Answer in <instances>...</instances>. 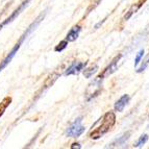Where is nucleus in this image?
Returning <instances> with one entry per match:
<instances>
[{
  "label": "nucleus",
  "instance_id": "nucleus-16",
  "mask_svg": "<svg viewBox=\"0 0 149 149\" xmlns=\"http://www.w3.org/2000/svg\"><path fill=\"white\" fill-rule=\"evenodd\" d=\"M68 41H66V40H64V41H61L58 44L55 46V48H54V51H56V52H61V51H63L64 49H66L67 48V45H68Z\"/></svg>",
  "mask_w": 149,
  "mask_h": 149
},
{
  "label": "nucleus",
  "instance_id": "nucleus-13",
  "mask_svg": "<svg viewBox=\"0 0 149 149\" xmlns=\"http://www.w3.org/2000/svg\"><path fill=\"white\" fill-rule=\"evenodd\" d=\"M97 70H98V66L94 65L92 67L87 68V69L84 70V75H85V77H87V78H90V77L93 76V74H95V73L97 72Z\"/></svg>",
  "mask_w": 149,
  "mask_h": 149
},
{
  "label": "nucleus",
  "instance_id": "nucleus-5",
  "mask_svg": "<svg viewBox=\"0 0 149 149\" xmlns=\"http://www.w3.org/2000/svg\"><path fill=\"white\" fill-rule=\"evenodd\" d=\"M121 56L122 55H118V56L115 57L114 60L112 61V63L103 70V72L99 75V77H101L102 79H103V78H105V77L109 76V75H112L113 73L116 72L118 70V65H119V62H120V60H121Z\"/></svg>",
  "mask_w": 149,
  "mask_h": 149
},
{
  "label": "nucleus",
  "instance_id": "nucleus-7",
  "mask_svg": "<svg viewBox=\"0 0 149 149\" xmlns=\"http://www.w3.org/2000/svg\"><path fill=\"white\" fill-rule=\"evenodd\" d=\"M29 2H30V0H25L24 2H23L22 4H21L20 6H19V8H18L17 10H15V12L13 13L12 15H10V17H8V19H6V20H5L4 22L2 23V24H0V30L2 29V27H4L5 25H8V23H10L13 20H14V19H16V18H17L18 16L20 15V14H21V12H22V10H24V8H26V6H27V5H28V3H29Z\"/></svg>",
  "mask_w": 149,
  "mask_h": 149
},
{
  "label": "nucleus",
  "instance_id": "nucleus-6",
  "mask_svg": "<svg viewBox=\"0 0 149 149\" xmlns=\"http://www.w3.org/2000/svg\"><path fill=\"white\" fill-rule=\"evenodd\" d=\"M86 67V62H74L70 67H68V69L65 71V75H76L78 73H80L82 70Z\"/></svg>",
  "mask_w": 149,
  "mask_h": 149
},
{
  "label": "nucleus",
  "instance_id": "nucleus-4",
  "mask_svg": "<svg viewBox=\"0 0 149 149\" xmlns=\"http://www.w3.org/2000/svg\"><path fill=\"white\" fill-rule=\"evenodd\" d=\"M82 118L79 117L77 118L72 124L70 125L67 129V136L70 138H78L79 136H81L84 132H85L86 128L85 126L82 125Z\"/></svg>",
  "mask_w": 149,
  "mask_h": 149
},
{
  "label": "nucleus",
  "instance_id": "nucleus-8",
  "mask_svg": "<svg viewBox=\"0 0 149 149\" xmlns=\"http://www.w3.org/2000/svg\"><path fill=\"white\" fill-rule=\"evenodd\" d=\"M129 100H130L129 95H127V94L122 95L119 99L115 102V105H114L115 111H116V112H119V113L123 112V109H125V107L128 104Z\"/></svg>",
  "mask_w": 149,
  "mask_h": 149
},
{
  "label": "nucleus",
  "instance_id": "nucleus-11",
  "mask_svg": "<svg viewBox=\"0 0 149 149\" xmlns=\"http://www.w3.org/2000/svg\"><path fill=\"white\" fill-rule=\"evenodd\" d=\"M129 136H130V134H129V132H126V134H124L123 136L119 137V139L115 140L109 147H118V146H121V145H124L125 143H126L127 140L129 139Z\"/></svg>",
  "mask_w": 149,
  "mask_h": 149
},
{
  "label": "nucleus",
  "instance_id": "nucleus-9",
  "mask_svg": "<svg viewBox=\"0 0 149 149\" xmlns=\"http://www.w3.org/2000/svg\"><path fill=\"white\" fill-rule=\"evenodd\" d=\"M80 30H81V27H80L79 25L73 26V27L69 30L67 36H66V41H68V42H74L77 38L79 37Z\"/></svg>",
  "mask_w": 149,
  "mask_h": 149
},
{
  "label": "nucleus",
  "instance_id": "nucleus-1",
  "mask_svg": "<svg viewBox=\"0 0 149 149\" xmlns=\"http://www.w3.org/2000/svg\"><path fill=\"white\" fill-rule=\"evenodd\" d=\"M116 123V115L113 112H107L95 123L94 127L90 132V138L93 140H98L109 132Z\"/></svg>",
  "mask_w": 149,
  "mask_h": 149
},
{
  "label": "nucleus",
  "instance_id": "nucleus-15",
  "mask_svg": "<svg viewBox=\"0 0 149 149\" xmlns=\"http://www.w3.org/2000/svg\"><path fill=\"white\" fill-rule=\"evenodd\" d=\"M144 49H141L139 51V52L137 53V55H136V57H134V67L137 68L138 66H139V64L142 62V60H143V56H144Z\"/></svg>",
  "mask_w": 149,
  "mask_h": 149
},
{
  "label": "nucleus",
  "instance_id": "nucleus-10",
  "mask_svg": "<svg viewBox=\"0 0 149 149\" xmlns=\"http://www.w3.org/2000/svg\"><path fill=\"white\" fill-rule=\"evenodd\" d=\"M145 1H146V0H140L139 2L134 3V5H132V8H129L128 12L126 13V15L124 16V19H125V20H128V19H130V18H132V16L134 15V14H136V13H137L138 10H139L140 8H141V6L143 4H144Z\"/></svg>",
  "mask_w": 149,
  "mask_h": 149
},
{
  "label": "nucleus",
  "instance_id": "nucleus-3",
  "mask_svg": "<svg viewBox=\"0 0 149 149\" xmlns=\"http://www.w3.org/2000/svg\"><path fill=\"white\" fill-rule=\"evenodd\" d=\"M102 89V78L101 77H96L93 81H91L88 86L87 90H86V100L87 101H90V100H92L93 98L97 96V95L99 94L100 91Z\"/></svg>",
  "mask_w": 149,
  "mask_h": 149
},
{
  "label": "nucleus",
  "instance_id": "nucleus-2",
  "mask_svg": "<svg viewBox=\"0 0 149 149\" xmlns=\"http://www.w3.org/2000/svg\"><path fill=\"white\" fill-rule=\"evenodd\" d=\"M43 17H44V16L41 15L40 17L38 18L37 21H36V22H33L31 25H30L29 27L27 28V30H26V31H25L24 33H23V36H22V37H21L20 40H19L17 43H16V45H15V46H14V47H13V49L10 51V53H8V54L6 55V57H5L4 60H3L2 62H1V64H0V72H1V71H2V70L4 69V68L6 67V66H8V65L10 64V62H12V60H13V58H14V56H15V55H16V53L18 52V50L20 49L21 45H22V43L24 42V40H25V39H26V38H27V36L29 35L30 32H31L32 30L35 29L36 27H37L38 24L40 23L41 19H42Z\"/></svg>",
  "mask_w": 149,
  "mask_h": 149
},
{
  "label": "nucleus",
  "instance_id": "nucleus-17",
  "mask_svg": "<svg viewBox=\"0 0 149 149\" xmlns=\"http://www.w3.org/2000/svg\"><path fill=\"white\" fill-rule=\"evenodd\" d=\"M148 65H149V55H147V56L144 58V61H142V65L140 66L139 68H138L137 72L138 73L143 72V71H144V70L147 68V66H148Z\"/></svg>",
  "mask_w": 149,
  "mask_h": 149
},
{
  "label": "nucleus",
  "instance_id": "nucleus-18",
  "mask_svg": "<svg viewBox=\"0 0 149 149\" xmlns=\"http://www.w3.org/2000/svg\"><path fill=\"white\" fill-rule=\"evenodd\" d=\"M71 148H72V149H74V148H78V149H80V148H81V146H80L79 143H73L72 146H71Z\"/></svg>",
  "mask_w": 149,
  "mask_h": 149
},
{
  "label": "nucleus",
  "instance_id": "nucleus-14",
  "mask_svg": "<svg viewBox=\"0 0 149 149\" xmlns=\"http://www.w3.org/2000/svg\"><path fill=\"white\" fill-rule=\"evenodd\" d=\"M148 141V134H142L141 137L139 138V140L137 141V143H136V145H134V147H137V148H140V147L144 146L145 144H146V142Z\"/></svg>",
  "mask_w": 149,
  "mask_h": 149
},
{
  "label": "nucleus",
  "instance_id": "nucleus-12",
  "mask_svg": "<svg viewBox=\"0 0 149 149\" xmlns=\"http://www.w3.org/2000/svg\"><path fill=\"white\" fill-rule=\"evenodd\" d=\"M10 102H12V98L10 97H5L4 99L2 100V102L0 103V117L4 114L5 109H8V107L10 105Z\"/></svg>",
  "mask_w": 149,
  "mask_h": 149
}]
</instances>
